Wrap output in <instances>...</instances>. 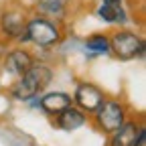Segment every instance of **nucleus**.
<instances>
[{
  "label": "nucleus",
  "mask_w": 146,
  "mask_h": 146,
  "mask_svg": "<svg viewBox=\"0 0 146 146\" xmlns=\"http://www.w3.org/2000/svg\"><path fill=\"white\" fill-rule=\"evenodd\" d=\"M53 77H55V71L51 65H47L45 61H35L10 85V89H8L10 98H14L18 102H33L51 85Z\"/></svg>",
  "instance_id": "nucleus-1"
},
{
  "label": "nucleus",
  "mask_w": 146,
  "mask_h": 146,
  "mask_svg": "<svg viewBox=\"0 0 146 146\" xmlns=\"http://www.w3.org/2000/svg\"><path fill=\"white\" fill-rule=\"evenodd\" d=\"M63 41V27L59 21H53L49 16L35 14L27 21V43L35 45L41 51L55 49Z\"/></svg>",
  "instance_id": "nucleus-2"
},
{
  "label": "nucleus",
  "mask_w": 146,
  "mask_h": 146,
  "mask_svg": "<svg viewBox=\"0 0 146 146\" xmlns=\"http://www.w3.org/2000/svg\"><path fill=\"white\" fill-rule=\"evenodd\" d=\"M110 53L120 61L142 59L146 53V43L138 33L128 29H118L110 33Z\"/></svg>",
  "instance_id": "nucleus-3"
},
{
  "label": "nucleus",
  "mask_w": 146,
  "mask_h": 146,
  "mask_svg": "<svg viewBox=\"0 0 146 146\" xmlns=\"http://www.w3.org/2000/svg\"><path fill=\"white\" fill-rule=\"evenodd\" d=\"M126 118H128V108L118 98H106L104 104L96 110V114H94L98 130L108 134V136L112 132H116L118 128L124 124Z\"/></svg>",
  "instance_id": "nucleus-4"
},
{
  "label": "nucleus",
  "mask_w": 146,
  "mask_h": 146,
  "mask_svg": "<svg viewBox=\"0 0 146 146\" xmlns=\"http://www.w3.org/2000/svg\"><path fill=\"white\" fill-rule=\"evenodd\" d=\"M27 21L29 16L21 8H6L0 14V35L12 43H27Z\"/></svg>",
  "instance_id": "nucleus-5"
},
{
  "label": "nucleus",
  "mask_w": 146,
  "mask_h": 146,
  "mask_svg": "<svg viewBox=\"0 0 146 146\" xmlns=\"http://www.w3.org/2000/svg\"><path fill=\"white\" fill-rule=\"evenodd\" d=\"M106 98H108L106 91H104L100 85L91 83V81H81V83H77L75 89H73V96H71L73 106L79 108L81 112L87 114V116H94L96 110L104 104Z\"/></svg>",
  "instance_id": "nucleus-6"
},
{
  "label": "nucleus",
  "mask_w": 146,
  "mask_h": 146,
  "mask_svg": "<svg viewBox=\"0 0 146 146\" xmlns=\"http://www.w3.org/2000/svg\"><path fill=\"white\" fill-rule=\"evenodd\" d=\"M35 61L36 59H35L33 51H29L27 47H14V49L6 51L4 59H2V67H4L6 73H10V75L16 79V77H21Z\"/></svg>",
  "instance_id": "nucleus-7"
},
{
  "label": "nucleus",
  "mask_w": 146,
  "mask_h": 146,
  "mask_svg": "<svg viewBox=\"0 0 146 146\" xmlns=\"http://www.w3.org/2000/svg\"><path fill=\"white\" fill-rule=\"evenodd\" d=\"M142 128H144L142 120L126 118L124 124L118 128V130L110 134L108 146H134V144H136V138H138V134H140Z\"/></svg>",
  "instance_id": "nucleus-8"
},
{
  "label": "nucleus",
  "mask_w": 146,
  "mask_h": 146,
  "mask_svg": "<svg viewBox=\"0 0 146 146\" xmlns=\"http://www.w3.org/2000/svg\"><path fill=\"white\" fill-rule=\"evenodd\" d=\"M36 104H39V108L47 116L55 118L57 114H61L65 108L73 106V100H71V94H67V91H47V94H43L39 98Z\"/></svg>",
  "instance_id": "nucleus-9"
},
{
  "label": "nucleus",
  "mask_w": 146,
  "mask_h": 146,
  "mask_svg": "<svg viewBox=\"0 0 146 146\" xmlns=\"http://www.w3.org/2000/svg\"><path fill=\"white\" fill-rule=\"evenodd\" d=\"M53 120H55V126L57 128H61L65 132H73V130H77V128H81L83 124H87V114H83L75 106H69L61 114L55 116Z\"/></svg>",
  "instance_id": "nucleus-10"
},
{
  "label": "nucleus",
  "mask_w": 146,
  "mask_h": 146,
  "mask_svg": "<svg viewBox=\"0 0 146 146\" xmlns=\"http://www.w3.org/2000/svg\"><path fill=\"white\" fill-rule=\"evenodd\" d=\"M73 0H36L35 2V8H36V14H43V16H49L53 21H63L69 12V4Z\"/></svg>",
  "instance_id": "nucleus-11"
},
{
  "label": "nucleus",
  "mask_w": 146,
  "mask_h": 146,
  "mask_svg": "<svg viewBox=\"0 0 146 146\" xmlns=\"http://www.w3.org/2000/svg\"><path fill=\"white\" fill-rule=\"evenodd\" d=\"M98 16L102 18L104 23H108V25H120V27H124V25L128 23V14H126L124 6L114 8V6L102 4V6L98 8Z\"/></svg>",
  "instance_id": "nucleus-12"
},
{
  "label": "nucleus",
  "mask_w": 146,
  "mask_h": 146,
  "mask_svg": "<svg viewBox=\"0 0 146 146\" xmlns=\"http://www.w3.org/2000/svg\"><path fill=\"white\" fill-rule=\"evenodd\" d=\"M85 49L94 55H106L110 53V35L108 33H94L85 39Z\"/></svg>",
  "instance_id": "nucleus-13"
},
{
  "label": "nucleus",
  "mask_w": 146,
  "mask_h": 146,
  "mask_svg": "<svg viewBox=\"0 0 146 146\" xmlns=\"http://www.w3.org/2000/svg\"><path fill=\"white\" fill-rule=\"evenodd\" d=\"M134 146H146V128H142V130H140V134H138Z\"/></svg>",
  "instance_id": "nucleus-14"
},
{
  "label": "nucleus",
  "mask_w": 146,
  "mask_h": 146,
  "mask_svg": "<svg viewBox=\"0 0 146 146\" xmlns=\"http://www.w3.org/2000/svg\"><path fill=\"white\" fill-rule=\"evenodd\" d=\"M102 4H106V6H114V8H118V6H122V0H102Z\"/></svg>",
  "instance_id": "nucleus-15"
}]
</instances>
